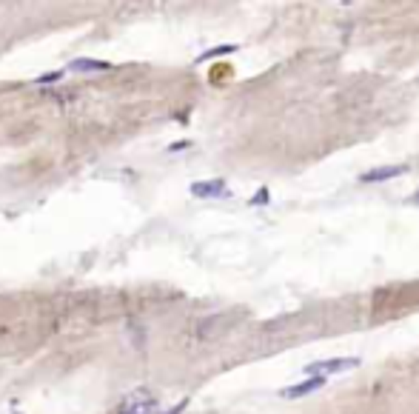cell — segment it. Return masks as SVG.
<instances>
[{"instance_id":"obj_7","label":"cell","mask_w":419,"mask_h":414,"mask_svg":"<svg viewBox=\"0 0 419 414\" xmlns=\"http://www.w3.org/2000/svg\"><path fill=\"white\" fill-rule=\"evenodd\" d=\"M225 52H237V46H220V49H212V52L200 54V61H212V58H217V54H225ZM200 61H197V63H200Z\"/></svg>"},{"instance_id":"obj_2","label":"cell","mask_w":419,"mask_h":414,"mask_svg":"<svg viewBox=\"0 0 419 414\" xmlns=\"http://www.w3.org/2000/svg\"><path fill=\"white\" fill-rule=\"evenodd\" d=\"M359 366V357H334V360H317L306 366V374L311 378H326V374H337V371H348Z\"/></svg>"},{"instance_id":"obj_8","label":"cell","mask_w":419,"mask_h":414,"mask_svg":"<svg viewBox=\"0 0 419 414\" xmlns=\"http://www.w3.org/2000/svg\"><path fill=\"white\" fill-rule=\"evenodd\" d=\"M63 78V72H52V74H43V78H37V83H57Z\"/></svg>"},{"instance_id":"obj_9","label":"cell","mask_w":419,"mask_h":414,"mask_svg":"<svg viewBox=\"0 0 419 414\" xmlns=\"http://www.w3.org/2000/svg\"><path fill=\"white\" fill-rule=\"evenodd\" d=\"M265 200H269V189H260V195H254L251 197V203L257 206V203H265Z\"/></svg>"},{"instance_id":"obj_1","label":"cell","mask_w":419,"mask_h":414,"mask_svg":"<svg viewBox=\"0 0 419 414\" xmlns=\"http://www.w3.org/2000/svg\"><path fill=\"white\" fill-rule=\"evenodd\" d=\"M117 414H166V411H160V400L148 389H137L123 400Z\"/></svg>"},{"instance_id":"obj_3","label":"cell","mask_w":419,"mask_h":414,"mask_svg":"<svg viewBox=\"0 0 419 414\" xmlns=\"http://www.w3.org/2000/svg\"><path fill=\"white\" fill-rule=\"evenodd\" d=\"M322 386H326V378H311V380H302V383H294V386H288V389H282L280 397H285V400H297V397H306V394L319 391Z\"/></svg>"},{"instance_id":"obj_6","label":"cell","mask_w":419,"mask_h":414,"mask_svg":"<svg viewBox=\"0 0 419 414\" xmlns=\"http://www.w3.org/2000/svg\"><path fill=\"white\" fill-rule=\"evenodd\" d=\"M71 69L74 72H109L111 63H103V61H74Z\"/></svg>"},{"instance_id":"obj_4","label":"cell","mask_w":419,"mask_h":414,"mask_svg":"<svg viewBox=\"0 0 419 414\" xmlns=\"http://www.w3.org/2000/svg\"><path fill=\"white\" fill-rule=\"evenodd\" d=\"M405 172H408V166H379V168H371V172H363L359 180L363 183H383V180L405 175Z\"/></svg>"},{"instance_id":"obj_5","label":"cell","mask_w":419,"mask_h":414,"mask_svg":"<svg viewBox=\"0 0 419 414\" xmlns=\"http://www.w3.org/2000/svg\"><path fill=\"white\" fill-rule=\"evenodd\" d=\"M194 197H228V186L223 180H203L192 186Z\"/></svg>"},{"instance_id":"obj_10","label":"cell","mask_w":419,"mask_h":414,"mask_svg":"<svg viewBox=\"0 0 419 414\" xmlns=\"http://www.w3.org/2000/svg\"><path fill=\"white\" fill-rule=\"evenodd\" d=\"M408 203H411V206H419V186H416V192L408 197Z\"/></svg>"}]
</instances>
